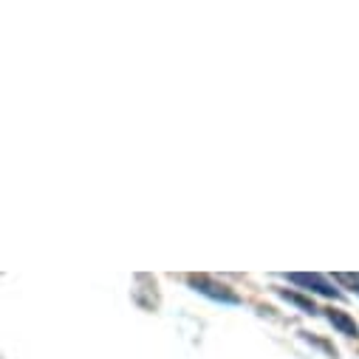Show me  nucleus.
<instances>
[{"label":"nucleus","instance_id":"obj_1","mask_svg":"<svg viewBox=\"0 0 359 359\" xmlns=\"http://www.w3.org/2000/svg\"><path fill=\"white\" fill-rule=\"evenodd\" d=\"M190 286H193L198 294H207V297H212V300H221V303H229V306H238V303H241V297H238L229 286L212 280L210 275H190Z\"/></svg>","mask_w":359,"mask_h":359},{"label":"nucleus","instance_id":"obj_2","mask_svg":"<svg viewBox=\"0 0 359 359\" xmlns=\"http://www.w3.org/2000/svg\"><path fill=\"white\" fill-rule=\"evenodd\" d=\"M292 283H297V286H306L309 292H317V294H323V297H339V292L323 278V275H300V272H292V275H286Z\"/></svg>","mask_w":359,"mask_h":359},{"label":"nucleus","instance_id":"obj_3","mask_svg":"<svg viewBox=\"0 0 359 359\" xmlns=\"http://www.w3.org/2000/svg\"><path fill=\"white\" fill-rule=\"evenodd\" d=\"M325 317H328V323H331L339 334H345V337H359V325H356V320H353L351 314H345V311H334V309H331Z\"/></svg>","mask_w":359,"mask_h":359},{"label":"nucleus","instance_id":"obj_4","mask_svg":"<svg viewBox=\"0 0 359 359\" xmlns=\"http://www.w3.org/2000/svg\"><path fill=\"white\" fill-rule=\"evenodd\" d=\"M278 294H280L283 300H289L292 306H297L300 311H306V314H314V311H317V306H314L311 300H306V297H300V294H294V292H289V289H278Z\"/></svg>","mask_w":359,"mask_h":359},{"label":"nucleus","instance_id":"obj_5","mask_svg":"<svg viewBox=\"0 0 359 359\" xmlns=\"http://www.w3.org/2000/svg\"><path fill=\"white\" fill-rule=\"evenodd\" d=\"M337 280L345 283V286H351V289L359 294V275H337Z\"/></svg>","mask_w":359,"mask_h":359}]
</instances>
